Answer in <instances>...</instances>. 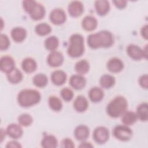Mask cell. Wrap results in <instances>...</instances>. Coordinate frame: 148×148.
<instances>
[{
  "instance_id": "1",
  "label": "cell",
  "mask_w": 148,
  "mask_h": 148,
  "mask_svg": "<svg viewBox=\"0 0 148 148\" xmlns=\"http://www.w3.org/2000/svg\"><path fill=\"white\" fill-rule=\"evenodd\" d=\"M88 46L93 49L107 48L112 46L114 43L112 34L106 30H102L97 33L88 35L87 39Z\"/></svg>"
},
{
  "instance_id": "2",
  "label": "cell",
  "mask_w": 148,
  "mask_h": 148,
  "mask_svg": "<svg viewBox=\"0 0 148 148\" xmlns=\"http://www.w3.org/2000/svg\"><path fill=\"white\" fill-rule=\"evenodd\" d=\"M128 102L123 96H117L108 103L106 108L108 114L113 118H117L122 116L127 111Z\"/></svg>"
},
{
  "instance_id": "3",
  "label": "cell",
  "mask_w": 148,
  "mask_h": 148,
  "mask_svg": "<svg viewBox=\"0 0 148 148\" xmlns=\"http://www.w3.org/2000/svg\"><path fill=\"white\" fill-rule=\"evenodd\" d=\"M41 98L40 92L34 89H24L17 95L18 103L22 107H30L38 103Z\"/></svg>"
},
{
  "instance_id": "4",
  "label": "cell",
  "mask_w": 148,
  "mask_h": 148,
  "mask_svg": "<svg viewBox=\"0 0 148 148\" xmlns=\"http://www.w3.org/2000/svg\"><path fill=\"white\" fill-rule=\"evenodd\" d=\"M84 51V38L79 34L72 35L69 38V45L68 47V54L72 58L80 57Z\"/></svg>"
},
{
  "instance_id": "5",
  "label": "cell",
  "mask_w": 148,
  "mask_h": 148,
  "mask_svg": "<svg viewBox=\"0 0 148 148\" xmlns=\"http://www.w3.org/2000/svg\"><path fill=\"white\" fill-rule=\"evenodd\" d=\"M114 136L121 141H128L132 136L133 132L131 129L125 125H118L113 130Z\"/></svg>"
},
{
  "instance_id": "6",
  "label": "cell",
  "mask_w": 148,
  "mask_h": 148,
  "mask_svg": "<svg viewBox=\"0 0 148 148\" xmlns=\"http://www.w3.org/2000/svg\"><path fill=\"white\" fill-rule=\"evenodd\" d=\"M109 138V130L105 127L99 126L95 128L93 132V139L98 144H103Z\"/></svg>"
},
{
  "instance_id": "7",
  "label": "cell",
  "mask_w": 148,
  "mask_h": 148,
  "mask_svg": "<svg viewBox=\"0 0 148 148\" xmlns=\"http://www.w3.org/2000/svg\"><path fill=\"white\" fill-rule=\"evenodd\" d=\"M50 21L56 25L63 24L66 19V16L64 10L60 8L53 9L49 16Z\"/></svg>"
},
{
  "instance_id": "8",
  "label": "cell",
  "mask_w": 148,
  "mask_h": 148,
  "mask_svg": "<svg viewBox=\"0 0 148 148\" xmlns=\"http://www.w3.org/2000/svg\"><path fill=\"white\" fill-rule=\"evenodd\" d=\"M63 61L64 56L62 54L56 50L51 51L47 58V64L51 67H58L62 64Z\"/></svg>"
},
{
  "instance_id": "9",
  "label": "cell",
  "mask_w": 148,
  "mask_h": 148,
  "mask_svg": "<svg viewBox=\"0 0 148 148\" xmlns=\"http://www.w3.org/2000/svg\"><path fill=\"white\" fill-rule=\"evenodd\" d=\"M127 52L129 57L134 60H140L145 58L143 50L138 46L131 44L127 47Z\"/></svg>"
},
{
  "instance_id": "10",
  "label": "cell",
  "mask_w": 148,
  "mask_h": 148,
  "mask_svg": "<svg viewBox=\"0 0 148 148\" xmlns=\"http://www.w3.org/2000/svg\"><path fill=\"white\" fill-rule=\"evenodd\" d=\"M14 68L15 62L11 57L5 56L1 58L0 69L3 72L8 73Z\"/></svg>"
},
{
  "instance_id": "11",
  "label": "cell",
  "mask_w": 148,
  "mask_h": 148,
  "mask_svg": "<svg viewBox=\"0 0 148 148\" xmlns=\"http://www.w3.org/2000/svg\"><path fill=\"white\" fill-rule=\"evenodd\" d=\"M68 10L71 16L77 17L82 15L84 12V6L80 1H72L68 5Z\"/></svg>"
},
{
  "instance_id": "12",
  "label": "cell",
  "mask_w": 148,
  "mask_h": 148,
  "mask_svg": "<svg viewBox=\"0 0 148 148\" xmlns=\"http://www.w3.org/2000/svg\"><path fill=\"white\" fill-rule=\"evenodd\" d=\"M107 68L109 71L113 73H118L124 68V63L120 58L114 57L109 60L107 63Z\"/></svg>"
},
{
  "instance_id": "13",
  "label": "cell",
  "mask_w": 148,
  "mask_h": 148,
  "mask_svg": "<svg viewBox=\"0 0 148 148\" xmlns=\"http://www.w3.org/2000/svg\"><path fill=\"white\" fill-rule=\"evenodd\" d=\"M86 83V80L82 75L77 74L72 75L69 79L71 86L75 90H81L84 87Z\"/></svg>"
},
{
  "instance_id": "14",
  "label": "cell",
  "mask_w": 148,
  "mask_h": 148,
  "mask_svg": "<svg viewBox=\"0 0 148 148\" xmlns=\"http://www.w3.org/2000/svg\"><path fill=\"white\" fill-rule=\"evenodd\" d=\"M6 134L13 139H18L21 137L23 131L18 124L12 123L9 124L6 128Z\"/></svg>"
},
{
  "instance_id": "15",
  "label": "cell",
  "mask_w": 148,
  "mask_h": 148,
  "mask_svg": "<svg viewBox=\"0 0 148 148\" xmlns=\"http://www.w3.org/2000/svg\"><path fill=\"white\" fill-rule=\"evenodd\" d=\"M90 130L87 126L85 125H79L77 126L74 131L75 138L80 141L85 140L89 136Z\"/></svg>"
},
{
  "instance_id": "16",
  "label": "cell",
  "mask_w": 148,
  "mask_h": 148,
  "mask_svg": "<svg viewBox=\"0 0 148 148\" xmlns=\"http://www.w3.org/2000/svg\"><path fill=\"white\" fill-rule=\"evenodd\" d=\"M66 73L61 70L55 71L51 75V82L56 86L62 85L66 82Z\"/></svg>"
},
{
  "instance_id": "17",
  "label": "cell",
  "mask_w": 148,
  "mask_h": 148,
  "mask_svg": "<svg viewBox=\"0 0 148 148\" xmlns=\"http://www.w3.org/2000/svg\"><path fill=\"white\" fill-rule=\"evenodd\" d=\"M98 25L97 19L91 16H86L82 22L83 28L87 31H92L94 30Z\"/></svg>"
},
{
  "instance_id": "18",
  "label": "cell",
  "mask_w": 148,
  "mask_h": 148,
  "mask_svg": "<svg viewBox=\"0 0 148 148\" xmlns=\"http://www.w3.org/2000/svg\"><path fill=\"white\" fill-rule=\"evenodd\" d=\"M88 106L87 99L82 95H79L76 97L73 102V107L78 112H83L86 111Z\"/></svg>"
},
{
  "instance_id": "19",
  "label": "cell",
  "mask_w": 148,
  "mask_h": 148,
  "mask_svg": "<svg viewBox=\"0 0 148 148\" xmlns=\"http://www.w3.org/2000/svg\"><path fill=\"white\" fill-rule=\"evenodd\" d=\"M11 36L16 42H21L26 38L27 31L22 27H15L11 31Z\"/></svg>"
},
{
  "instance_id": "20",
  "label": "cell",
  "mask_w": 148,
  "mask_h": 148,
  "mask_svg": "<svg viewBox=\"0 0 148 148\" xmlns=\"http://www.w3.org/2000/svg\"><path fill=\"white\" fill-rule=\"evenodd\" d=\"M95 8L97 13L99 16L106 14L110 9V5L108 1L99 0L95 2Z\"/></svg>"
},
{
  "instance_id": "21",
  "label": "cell",
  "mask_w": 148,
  "mask_h": 148,
  "mask_svg": "<svg viewBox=\"0 0 148 148\" xmlns=\"http://www.w3.org/2000/svg\"><path fill=\"white\" fill-rule=\"evenodd\" d=\"M45 13L46 10L45 7L42 5L37 3L36 6L29 14L32 19L34 20H39L44 17Z\"/></svg>"
},
{
  "instance_id": "22",
  "label": "cell",
  "mask_w": 148,
  "mask_h": 148,
  "mask_svg": "<svg viewBox=\"0 0 148 148\" xmlns=\"http://www.w3.org/2000/svg\"><path fill=\"white\" fill-rule=\"evenodd\" d=\"M104 96V93L102 88L94 87L91 88L88 92L90 99L93 102H98L101 101Z\"/></svg>"
},
{
  "instance_id": "23",
  "label": "cell",
  "mask_w": 148,
  "mask_h": 148,
  "mask_svg": "<svg viewBox=\"0 0 148 148\" xmlns=\"http://www.w3.org/2000/svg\"><path fill=\"white\" fill-rule=\"evenodd\" d=\"M37 67L36 61L32 58H25L21 63V68L23 71L28 73L34 72Z\"/></svg>"
},
{
  "instance_id": "24",
  "label": "cell",
  "mask_w": 148,
  "mask_h": 148,
  "mask_svg": "<svg viewBox=\"0 0 148 148\" xmlns=\"http://www.w3.org/2000/svg\"><path fill=\"white\" fill-rule=\"evenodd\" d=\"M23 77L21 72L17 69L14 68L9 73H7V79L8 81L12 84H17L20 83Z\"/></svg>"
},
{
  "instance_id": "25",
  "label": "cell",
  "mask_w": 148,
  "mask_h": 148,
  "mask_svg": "<svg viewBox=\"0 0 148 148\" xmlns=\"http://www.w3.org/2000/svg\"><path fill=\"white\" fill-rule=\"evenodd\" d=\"M138 119L136 113L132 111H126L122 115L121 120L124 125H131L134 124Z\"/></svg>"
},
{
  "instance_id": "26",
  "label": "cell",
  "mask_w": 148,
  "mask_h": 148,
  "mask_svg": "<svg viewBox=\"0 0 148 148\" xmlns=\"http://www.w3.org/2000/svg\"><path fill=\"white\" fill-rule=\"evenodd\" d=\"M136 114L138 119L141 121H147L148 119L147 103L146 102H143L138 105L136 109Z\"/></svg>"
},
{
  "instance_id": "27",
  "label": "cell",
  "mask_w": 148,
  "mask_h": 148,
  "mask_svg": "<svg viewBox=\"0 0 148 148\" xmlns=\"http://www.w3.org/2000/svg\"><path fill=\"white\" fill-rule=\"evenodd\" d=\"M58 145L57 138L51 135H46L41 142V146L44 148H54Z\"/></svg>"
},
{
  "instance_id": "28",
  "label": "cell",
  "mask_w": 148,
  "mask_h": 148,
  "mask_svg": "<svg viewBox=\"0 0 148 148\" xmlns=\"http://www.w3.org/2000/svg\"><path fill=\"white\" fill-rule=\"evenodd\" d=\"M115 82V78L113 76L108 74L102 75L99 80L100 85L105 88H111L114 85Z\"/></svg>"
},
{
  "instance_id": "29",
  "label": "cell",
  "mask_w": 148,
  "mask_h": 148,
  "mask_svg": "<svg viewBox=\"0 0 148 148\" xmlns=\"http://www.w3.org/2000/svg\"><path fill=\"white\" fill-rule=\"evenodd\" d=\"M59 45L58 39L55 36H51L48 37L45 41V48L50 51H56Z\"/></svg>"
},
{
  "instance_id": "30",
  "label": "cell",
  "mask_w": 148,
  "mask_h": 148,
  "mask_svg": "<svg viewBox=\"0 0 148 148\" xmlns=\"http://www.w3.org/2000/svg\"><path fill=\"white\" fill-rule=\"evenodd\" d=\"M90 69V65L86 60H81L77 61L75 65V69L76 72L79 75H84L88 72Z\"/></svg>"
},
{
  "instance_id": "31",
  "label": "cell",
  "mask_w": 148,
  "mask_h": 148,
  "mask_svg": "<svg viewBox=\"0 0 148 148\" xmlns=\"http://www.w3.org/2000/svg\"><path fill=\"white\" fill-rule=\"evenodd\" d=\"M33 83L38 87H44L48 83V79L46 75L43 73H38L33 77Z\"/></svg>"
},
{
  "instance_id": "32",
  "label": "cell",
  "mask_w": 148,
  "mask_h": 148,
  "mask_svg": "<svg viewBox=\"0 0 148 148\" xmlns=\"http://www.w3.org/2000/svg\"><path fill=\"white\" fill-rule=\"evenodd\" d=\"M35 31L38 35L45 36L50 34V32L51 31V28L48 24L42 23L36 25Z\"/></svg>"
},
{
  "instance_id": "33",
  "label": "cell",
  "mask_w": 148,
  "mask_h": 148,
  "mask_svg": "<svg viewBox=\"0 0 148 148\" xmlns=\"http://www.w3.org/2000/svg\"><path fill=\"white\" fill-rule=\"evenodd\" d=\"M49 105L51 109L54 111L58 112L62 108V103L60 98L56 96H51L49 98Z\"/></svg>"
},
{
  "instance_id": "34",
  "label": "cell",
  "mask_w": 148,
  "mask_h": 148,
  "mask_svg": "<svg viewBox=\"0 0 148 148\" xmlns=\"http://www.w3.org/2000/svg\"><path fill=\"white\" fill-rule=\"evenodd\" d=\"M18 123L24 127L30 125L33 122L32 116L28 113H23L20 114L18 117Z\"/></svg>"
},
{
  "instance_id": "35",
  "label": "cell",
  "mask_w": 148,
  "mask_h": 148,
  "mask_svg": "<svg viewBox=\"0 0 148 148\" xmlns=\"http://www.w3.org/2000/svg\"><path fill=\"white\" fill-rule=\"evenodd\" d=\"M61 96L64 101H70L73 97V92L71 89L65 87L61 90Z\"/></svg>"
},
{
  "instance_id": "36",
  "label": "cell",
  "mask_w": 148,
  "mask_h": 148,
  "mask_svg": "<svg viewBox=\"0 0 148 148\" xmlns=\"http://www.w3.org/2000/svg\"><path fill=\"white\" fill-rule=\"evenodd\" d=\"M0 49L1 50H5L8 49L10 46V40L8 36L5 34H1L0 36Z\"/></svg>"
},
{
  "instance_id": "37",
  "label": "cell",
  "mask_w": 148,
  "mask_h": 148,
  "mask_svg": "<svg viewBox=\"0 0 148 148\" xmlns=\"http://www.w3.org/2000/svg\"><path fill=\"white\" fill-rule=\"evenodd\" d=\"M38 2L32 0H26L23 2V6L24 10L28 13H29L31 10L34 8Z\"/></svg>"
},
{
  "instance_id": "38",
  "label": "cell",
  "mask_w": 148,
  "mask_h": 148,
  "mask_svg": "<svg viewBox=\"0 0 148 148\" xmlns=\"http://www.w3.org/2000/svg\"><path fill=\"white\" fill-rule=\"evenodd\" d=\"M61 146L64 148H73L75 147V145L70 138H65L61 141Z\"/></svg>"
},
{
  "instance_id": "39",
  "label": "cell",
  "mask_w": 148,
  "mask_h": 148,
  "mask_svg": "<svg viewBox=\"0 0 148 148\" xmlns=\"http://www.w3.org/2000/svg\"><path fill=\"white\" fill-rule=\"evenodd\" d=\"M139 83L142 88L147 89L148 87V76L147 74L142 75L139 80Z\"/></svg>"
},
{
  "instance_id": "40",
  "label": "cell",
  "mask_w": 148,
  "mask_h": 148,
  "mask_svg": "<svg viewBox=\"0 0 148 148\" xmlns=\"http://www.w3.org/2000/svg\"><path fill=\"white\" fill-rule=\"evenodd\" d=\"M113 2L114 3L115 6H116L117 8L120 9L124 8L127 6V2L124 0H119V1L116 0V1H113Z\"/></svg>"
},
{
  "instance_id": "41",
  "label": "cell",
  "mask_w": 148,
  "mask_h": 148,
  "mask_svg": "<svg viewBox=\"0 0 148 148\" xmlns=\"http://www.w3.org/2000/svg\"><path fill=\"white\" fill-rule=\"evenodd\" d=\"M6 147H17V148H20L21 147V145L20 144V143L15 141V140H12L10 141L9 142H8L7 145H6Z\"/></svg>"
},
{
  "instance_id": "42",
  "label": "cell",
  "mask_w": 148,
  "mask_h": 148,
  "mask_svg": "<svg viewBox=\"0 0 148 148\" xmlns=\"http://www.w3.org/2000/svg\"><path fill=\"white\" fill-rule=\"evenodd\" d=\"M140 33L143 38H145V39H147V38H148V26L147 24L144 25L142 28Z\"/></svg>"
},
{
  "instance_id": "43",
  "label": "cell",
  "mask_w": 148,
  "mask_h": 148,
  "mask_svg": "<svg viewBox=\"0 0 148 148\" xmlns=\"http://www.w3.org/2000/svg\"><path fill=\"white\" fill-rule=\"evenodd\" d=\"M93 146L89 142H83L80 145L79 147H92Z\"/></svg>"
},
{
  "instance_id": "44",
  "label": "cell",
  "mask_w": 148,
  "mask_h": 148,
  "mask_svg": "<svg viewBox=\"0 0 148 148\" xmlns=\"http://www.w3.org/2000/svg\"><path fill=\"white\" fill-rule=\"evenodd\" d=\"M6 134V131H4L3 129L1 130V142H2L3 138L5 137Z\"/></svg>"
}]
</instances>
